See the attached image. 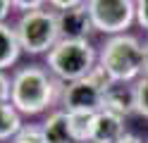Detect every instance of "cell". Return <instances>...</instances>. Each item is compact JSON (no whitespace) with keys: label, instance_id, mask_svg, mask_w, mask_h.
<instances>
[{"label":"cell","instance_id":"1","mask_svg":"<svg viewBox=\"0 0 148 143\" xmlns=\"http://www.w3.org/2000/svg\"><path fill=\"white\" fill-rule=\"evenodd\" d=\"M62 81L41 64H26L12 76L10 103L22 114H41L62 95Z\"/></svg>","mask_w":148,"mask_h":143},{"label":"cell","instance_id":"2","mask_svg":"<svg viewBox=\"0 0 148 143\" xmlns=\"http://www.w3.org/2000/svg\"><path fill=\"white\" fill-rule=\"evenodd\" d=\"M48 72L62 83L81 81L96 67V48L91 41H58V45L45 55Z\"/></svg>","mask_w":148,"mask_h":143},{"label":"cell","instance_id":"3","mask_svg":"<svg viewBox=\"0 0 148 143\" xmlns=\"http://www.w3.org/2000/svg\"><path fill=\"white\" fill-rule=\"evenodd\" d=\"M98 64L105 67L115 83H129L138 74H143V45L136 36L129 34L112 36L100 48Z\"/></svg>","mask_w":148,"mask_h":143},{"label":"cell","instance_id":"4","mask_svg":"<svg viewBox=\"0 0 148 143\" xmlns=\"http://www.w3.org/2000/svg\"><path fill=\"white\" fill-rule=\"evenodd\" d=\"M14 31H17V41H19L22 50L29 55H43V53L48 55L60 41L58 14L53 10H36V12L22 14Z\"/></svg>","mask_w":148,"mask_h":143},{"label":"cell","instance_id":"5","mask_svg":"<svg viewBox=\"0 0 148 143\" xmlns=\"http://www.w3.org/2000/svg\"><path fill=\"white\" fill-rule=\"evenodd\" d=\"M93 29L105 36H122L136 19V3L132 0H88Z\"/></svg>","mask_w":148,"mask_h":143},{"label":"cell","instance_id":"6","mask_svg":"<svg viewBox=\"0 0 148 143\" xmlns=\"http://www.w3.org/2000/svg\"><path fill=\"white\" fill-rule=\"evenodd\" d=\"M60 105L64 112H100L105 107V93L86 76L62 88Z\"/></svg>","mask_w":148,"mask_h":143},{"label":"cell","instance_id":"7","mask_svg":"<svg viewBox=\"0 0 148 143\" xmlns=\"http://www.w3.org/2000/svg\"><path fill=\"white\" fill-rule=\"evenodd\" d=\"M58 26L62 41H88V34L96 31L88 14V3H79L72 10L58 12Z\"/></svg>","mask_w":148,"mask_h":143},{"label":"cell","instance_id":"8","mask_svg":"<svg viewBox=\"0 0 148 143\" xmlns=\"http://www.w3.org/2000/svg\"><path fill=\"white\" fill-rule=\"evenodd\" d=\"M124 136H127L124 117H119V114H115V112H108V110L96 112L91 143H117Z\"/></svg>","mask_w":148,"mask_h":143},{"label":"cell","instance_id":"9","mask_svg":"<svg viewBox=\"0 0 148 143\" xmlns=\"http://www.w3.org/2000/svg\"><path fill=\"white\" fill-rule=\"evenodd\" d=\"M108 112H115L119 117H129L136 112V86L129 83H115L105 93V107Z\"/></svg>","mask_w":148,"mask_h":143},{"label":"cell","instance_id":"10","mask_svg":"<svg viewBox=\"0 0 148 143\" xmlns=\"http://www.w3.org/2000/svg\"><path fill=\"white\" fill-rule=\"evenodd\" d=\"M41 131H43V143H74L69 131V114L64 110L50 112L41 124Z\"/></svg>","mask_w":148,"mask_h":143},{"label":"cell","instance_id":"11","mask_svg":"<svg viewBox=\"0 0 148 143\" xmlns=\"http://www.w3.org/2000/svg\"><path fill=\"white\" fill-rule=\"evenodd\" d=\"M19 53L22 45L17 41V31L7 24H0V72L19 60Z\"/></svg>","mask_w":148,"mask_h":143},{"label":"cell","instance_id":"12","mask_svg":"<svg viewBox=\"0 0 148 143\" xmlns=\"http://www.w3.org/2000/svg\"><path fill=\"white\" fill-rule=\"evenodd\" d=\"M24 129L22 117L12 103H0V143L12 141L17 133Z\"/></svg>","mask_w":148,"mask_h":143},{"label":"cell","instance_id":"13","mask_svg":"<svg viewBox=\"0 0 148 143\" xmlns=\"http://www.w3.org/2000/svg\"><path fill=\"white\" fill-rule=\"evenodd\" d=\"M67 114H69V131L74 143H91L96 112H67Z\"/></svg>","mask_w":148,"mask_h":143},{"label":"cell","instance_id":"14","mask_svg":"<svg viewBox=\"0 0 148 143\" xmlns=\"http://www.w3.org/2000/svg\"><path fill=\"white\" fill-rule=\"evenodd\" d=\"M10 143H43V131L36 124H26Z\"/></svg>","mask_w":148,"mask_h":143},{"label":"cell","instance_id":"15","mask_svg":"<svg viewBox=\"0 0 148 143\" xmlns=\"http://www.w3.org/2000/svg\"><path fill=\"white\" fill-rule=\"evenodd\" d=\"M88 79L93 81V83H96V86H98V88L103 91V93H108V91L115 86L112 76H110V74L105 72V67H103V64H96V67H93V72L88 74Z\"/></svg>","mask_w":148,"mask_h":143},{"label":"cell","instance_id":"16","mask_svg":"<svg viewBox=\"0 0 148 143\" xmlns=\"http://www.w3.org/2000/svg\"><path fill=\"white\" fill-rule=\"evenodd\" d=\"M136 112L148 119V79H138L136 83Z\"/></svg>","mask_w":148,"mask_h":143},{"label":"cell","instance_id":"17","mask_svg":"<svg viewBox=\"0 0 148 143\" xmlns=\"http://www.w3.org/2000/svg\"><path fill=\"white\" fill-rule=\"evenodd\" d=\"M10 98H12V79H7L0 72V103H10Z\"/></svg>","mask_w":148,"mask_h":143},{"label":"cell","instance_id":"18","mask_svg":"<svg viewBox=\"0 0 148 143\" xmlns=\"http://www.w3.org/2000/svg\"><path fill=\"white\" fill-rule=\"evenodd\" d=\"M136 22L141 24V29H146V31H148V0L136 3Z\"/></svg>","mask_w":148,"mask_h":143},{"label":"cell","instance_id":"19","mask_svg":"<svg viewBox=\"0 0 148 143\" xmlns=\"http://www.w3.org/2000/svg\"><path fill=\"white\" fill-rule=\"evenodd\" d=\"M79 5V0H50L48 7H58L60 12H64V10H72V7H77Z\"/></svg>","mask_w":148,"mask_h":143},{"label":"cell","instance_id":"20","mask_svg":"<svg viewBox=\"0 0 148 143\" xmlns=\"http://www.w3.org/2000/svg\"><path fill=\"white\" fill-rule=\"evenodd\" d=\"M10 12H12V0H0V24H5Z\"/></svg>","mask_w":148,"mask_h":143},{"label":"cell","instance_id":"21","mask_svg":"<svg viewBox=\"0 0 148 143\" xmlns=\"http://www.w3.org/2000/svg\"><path fill=\"white\" fill-rule=\"evenodd\" d=\"M117 143H146L141 136H136V133H127V136L122 141H117Z\"/></svg>","mask_w":148,"mask_h":143},{"label":"cell","instance_id":"22","mask_svg":"<svg viewBox=\"0 0 148 143\" xmlns=\"http://www.w3.org/2000/svg\"><path fill=\"white\" fill-rule=\"evenodd\" d=\"M143 79H148V43H143Z\"/></svg>","mask_w":148,"mask_h":143}]
</instances>
